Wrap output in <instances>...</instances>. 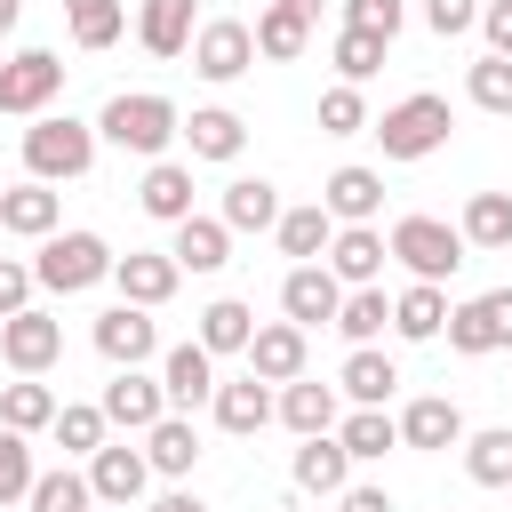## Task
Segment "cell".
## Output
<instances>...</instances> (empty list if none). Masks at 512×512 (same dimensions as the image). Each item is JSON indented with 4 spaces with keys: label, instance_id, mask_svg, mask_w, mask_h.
I'll list each match as a JSON object with an SVG mask.
<instances>
[{
    "label": "cell",
    "instance_id": "obj_1",
    "mask_svg": "<svg viewBox=\"0 0 512 512\" xmlns=\"http://www.w3.org/2000/svg\"><path fill=\"white\" fill-rule=\"evenodd\" d=\"M96 136L104 144H120V152H136V160H160L168 152V136H184V112L160 96V88H120L104 112H96Z\"/></svg>",
    "mask_w": 512,
    "mask_h": 512
},
{
    "label": "cell",
    "instance_id": "obj_2",
    "mask_svg": "<svg viewBox=\"0 0 512 512\" xmlns=\"http://www.w3.org/2000/svg\"><path fill=\"white\" fill-rule=\"evenodd\" d=\"M96 168V120H72V112H40L24 128V176L32 184H72Z\"/></svg>",
    "mask_w": 512,
    "mask_h": 512
},
{
    "label": "cell",
    "instance_id": "obj_3",
    "mask_svg": "<svg viewBox=\"0 0 512 512\" xmlns=\"http://www.w3.org/2000/svg\"><path fill=\"white\" fill-rule=\"evenodd\" d=\"M448 128H456V112H448V96H432V88H416V96H400L384 120H368V136L384 144V160H432V152L448 144Z\"/></svg>",
    "mask_w": 512,
    "mask_h": 512
},
{
    "label": "cell",
    "instance_id": "obj_4",
    "mask_svg": "<svg viewBox=\"0 0 512 512\" xmlns=\"http://www.w3.org/2000/svg\"><path fill=\"white\" fill-rule=\"evenodd\" d=\"M112 248H104V232H56V240H40V256H32V280L48 288V296H80V288H96V280H112Z\"/></svg>",
    "mask_w": 512,
    "mask_h": 512
},
{
    "label": "cell",
    "instance_id": "obj_5",
    "mask_svg": "<svg viewBox=\"0 0 512 512\" xmlns=\"http://www.w3.org/2000/svg\"><path fill=\"white\" fill-rule=\"evenodd\" d=\"M384 240H392V256H400L416 280H432V288L464 264V232H456V224H440V216H400Z\"/></svg>",
    "mask_w": 512,
    "mask_h": 512
},
{
    "label": "cell",
    "instance_id": "obj_6",
    "mask_svg": "<svg viewBox=\"0 0 512 512\" xmlns=\"http://www.w3.org/2000/svg\"><path fill=\"white\" fill-rule=\"evenodd\" d=\"M56 88H64V56L56 48H16L0 64V112L8 120H40L56 104Z\"/></svg>",
    "mask_w": 512,
    "mask_h": 512
},
{
    "label": "cell",
    "instance_id": "obj_7",
    "mask_svg": "<svg viewBox=\"0 0 512 512\" xmlns=\"http://www.w3.org/2000/svg\"><path fill=\"white\" fill-rule=\"evenodd\" d=\"M448 352L480 360V352H512V288H488V296H464L448 312Z\"/></svg>",
    "mask_w": 512,
    "mask_h": 512
},
{
    "label": "cell",
    "instance_id": "obj_8",
    "mask_svg": "<svg viewBox=\"0 0 512 512\" xmlns=\"http://www.w3.org/2000/svg\"><path fill=\"white\" fill-rule=\"evenodd\" d=\"M248 64H256V24H240V16H208V24L192 32V72H200V80L224 88V80H240Z\"/></svg>",
    "mask_w": 512,
    "mask_h": 512
},
{
    "label": "cell",
    "instance_id": "obj_9",
    "mask_svg": "<svg viewBox=\"0 0 512 512\" xmlns=\"http://www.w3.org/2000/svg\"><path fill=\"white\" fill-rule=\"evenodd\" d=\"M56 352H64V320L56 312H16V320H0V360L16 368V376H48L56 368Z\"/></svg>",
    "mask_w": 512,
    "mask_h": 512
},
{
    "label": "cell",
    "instance_id": "obj_10",
    "mask_svg": "<svg viewBox=\"0 0 512 512\" xmlns=\"http://www.w3.org/2000/svg\"><path fill=\"white\" fill-rule=\"evenodd\" d=\"M88 344H96L112 368H144V360L160 352V328H152V312H144V304H112V312H96Z\"/></svg>",
    "mask_w": 512,
    "mask_h": 512
},
{
    "label": "cell",
    "instance_id": "obj_11",
    "mask_svg": "<svg viewBox=\"0 0 512 512\" xmlns=\"http://www.w3.org/2000/svg\"><path fill=\"white\" fill-rule=\"evenodd\" d=\"M104 424H120V432H152L160 416H176L168 408V392H160V376H144V368H112V384H104Z\"/></svg>",
    "mask_w": 512,
    "mask_h": 512
},
{
    "label": "cell",
    "instance_id": "obj_12",
    "mask_svg": "<svg viewBox=\"0 0 512 512\" xmlns=\"http://www.w3.org/2000/svg\"><path fill=\"white\" fill-rule=\"evenodd\" d=\"M88 488H96V504H112V512H136V496L152 488V464H144V448H128V440H104V448L88 456Z\"/></svg>",
    "mask_w": 512,
    "mask_h": 512
},
{
    "label": "cell",
    "instance_id": "obj_13",
    "mask_svg": "<svg viewBox=\"0 0 512 512\" xmlns=\"http://www.w3.org/2000/svg\"><path fill=\"white\" fill-rule=\"evenodd\" d=\"M344 288H376L384 280V264H392V240L376 232V224H336V240H328V256H320Z\"/></svg>",
    "mask_w": 512,
    "mask_h": 512
},
{
    "label": "cell",
    "instance_id": "obj_14",
    "mask_svg": "<svg viewBox=\"0 0 512 512\" xmlns=\"http://www.w3.org/2000/svg\"><path fill=\"white\" fill-rule=\"evenodd\" d=\"M280 312L312 336L320 320H336V312H344V280H336L328 264H288V280H280Z\"/></svg>",
    "mask_w": 512,
    "mask_h": 512
},
{
    "label": "cell",
    "instance_id": "obj_15",
    "mask_svg": "<svg viewBox=\"0 0 512 512\" xmlns=\"http://www.w3.org/2000/svg\"><path fill=\"white\" fill-rule=\"evenodd\" d=\"M160 392H168V408L176 416H192L200 400H216V352L192 336V344H168L160 352Z\"/></svg>",
    "mask_w": 512,
    "mask_h": 512
},
{
    "label": "cell",
    "instance_id": "obj_16",
    "mask_svg": "<svg viewBox=\"0 0 512 512\" xmlns=\"http://www.w3.org/2000/svg\"><path fill=\"white\" fill-rule=\"evenodd\" d=\"M176 256L168 248H128L120 264H112V288H120V304H144V312H160L168 296H176Z\"/></svg>",
    "mask_w": 512,
    "mask_h": 512
},
{
    "label": "cell",
    "instance_id": "obj_17",
    "mask_svg": "<svg viewBox=\"0 0 512 512\" xmlns=\"http://www.w3.org/2000/svg\"><path fill=\"white\" fill-rule=\"evenodd\" d=\"M216 424L232 432V440H248V432H264L272 416H280V392L264 384V376H232V384H216Z\"/></svg>",
    "mask_w": 512,
    "mask_h": 512
},
{
    "label": "cell",
    "instance_id": "obj_18",
    "mask_svg": "<svg viewBox=\"0 0 512 512\" xmlns=\"http://www.w3.org/2000/svg\"><path fill=\"white\" fill-rule=\"evenodd\" d=\"M400 448H424V456L464 448V408H456V400H440V392L408 400V408H400Z\"/></svg>",
    "mask_w": 512,
    "mask_h": 512
},
{
    "label": "cell",
    "instance_id": "obj_19",
    "mask_svg": "<svg viewBox=\"0 0 512 512\" xmlns=\"http://www.w3.org/2000/svg\"><path fill=\"white\" fill-rule=\"evenodd\" d=\"M136 208H144L152 224H168V232H176L184 216H200V208H192V168H184V160H152L144 184H136Z\"/></svg>",
    "mask_w": 512,
    "mask_h": 512
},
{
    "label": "cell",
    "instance_id": "obj_20",
    "mask_svg": "<svg viewBox=\"0 0 512 512\" xmlns=\"http://www.w3.org/2000/svg\"><path fill=\"white\" fill-rule=\"evenodd\" d=\"M320 208H328L336 224H376V216H384V176L352 160V168H336V176L320 184Z\"/></svg>",
    "mask_w": 512,
    "mask_h": 512
},
{
    "label": "cell",
    "instance_id": "obj_21",
    "mask_svg": "<svg viewBox=\"0 0 512 512\" xmlns=\"http://www.w3.org/2000/svg\"><path fill=\"white\" fill-rule=\"evenodd\" d=\"M56 216H64V200H56V184H8L0 192V232H16V240H56Z\"/></svg>",
    "mask_w": 512,
    "mask_h": 512
},
{
    "label": "cell",
    "instance_id": "obj_22",
    "mask_svg": "<svg viewBox=\"0 0 512 512\" xmlns=\"http://www.w3.org/2000/svg\"><path fill=\"white\" fill-rule=\"evenodd\" d=\"M304 328L296 320H264L256 328V344H248V376H264V384H296L304 376Z\"/></svg>",
    "mask_w": 512,
    "mask_h": 512
},
{
    "label": "cell",
    "instance_id": "obj_23",
    "mask_svg": "<svg viewBox=\"0 0 512 512\" xmlns=\"http://www.w3.org/2000/svg\"><path fill=\"white\" fill-rule=\"evenodd\" d=\"M168 256H176V272H224L232 264V224L224 216H184Z\"/></svg>",
    "mask_w": 512,
    "mask_h": 512
},
{
    "label": "cell",
    "instance_id": "obj_24",
    "mask_svg": "<svg viewBox=\"0 0 512 512\" xmlns=\"http://www.w3.org/2000/svg\"><path fill=\"white\" fill-rule=\"evenodd\" d=\"M336 392H344L352 408H384V400L400 392V368H392L376 344H352V352H344V368H336Z\"/></svg>",
    "mask_w": 512,
    "mask_h": 512
},
{
    "label": "cell",
    "instance_id": "obj_25",
    "mask_svg": "<svg viewBox=\"0 0 512 512\" xmlns=\"http://www.w3.org/2000/svg\"><path fill=\"white\" fill-rule=\"evenodd\" d=\"M184 144H192V160H240L248 152V120L232 104H200L184 120Z\"/></svg>",
    "mask_w": 512,
    "mask_h": 512
},
{
    "label": "cell",
    "instance_id": "obj_26",
    "mask_svg": "<svg viewBox=\"0 0 512 512\" xmlns=\"http://www.w3.org/2000/svg\"><path fill=\"white\" fill-rule=\"evenodd\" d=\"M448 296L432 288V280H408L400 296H392V336H408V344H432V336H448Z\"/></svg>",
    "mask_w": 512,
    "mask_h": 512
},
{
    "label": "cell",
    "instance_id": "obj_27",
    "mask_svg": "<svg viewBox=\"0 0 512 512\" xmlns=\"http://www.w3.org/2000/svg\"><path fill=\"white\" fill-rule=\"evenodd\" d=\"M280 424H288L296 440H320V432H336V424H344V416H336V384H312V376L280 384Z\"/></svg>",
    "mask_w": 512,
    "mask_h": 512
},
{
    "label": "cell",
    "instance_id": "obj_28",
    "mask_svg": "<svg viewBox=\"0 0 512 512\" xmlns=\"http://www.w3.org/2000/svg\"><path fill=\"white\" fill-rule=\"evenodd\" d=\"M288 472H296V488H304V496H344V488H352V456H344V440H336V432L304 440Z\"/></svg>",
    "mask_w": 512,
    "mask_h": 512
},
{
    "label": "cell",
    "instance_id": "obj_29",
    "mask_svg": "<svg viewBox=\"0 0 512 512\" xmlns=\"http://www.w3.org/2000/svg\"><path fill=\"white\" fill-rule=\"evenodd\" d=\"M192 0H136V40L152 48V56H184L192 48Z\"/></svg>",
    "mask_w": 512,
    "mask_h": 512
},
{
    "label": "cell",
    "instance_id": "obj_30",
    "mask_svg": "<svg viewBox=\"0 0 512 512\" xmlns=\"http://www.w3.org/2000/svg\"><path fill=\"white\" fill-rule=\"evenodd\" d=\"M216 216H224L232 232H272V224H280L288 208H280V192H272L264 176H232V184H224V208H216Z\"/></svg>",
    "mask_w": 512,
    "mask_h": 512
},
{
    "label": "cell",
    "instance_id": "obj_31",
    "mask_svg": "<svg viewBox=\"0 0 512 512\" xmlns=\"http://www.w3.org/2000/svg\"><path fill=\"white\" fill-rule=\"evenodd\" d=\"M272 240H280V256L320 264V256H328V240H336V216H328L320 200H304V208H288V216L272 224Z\"/></svg>",
    "mask_w": 512,
    "mask_h": 512
},
{
    "label": "cell",
    "instance_id": "obj_32",
    "mask_svg": "<svg viewBox=\"0 0 512 512\" xmlns=\"http://www.w3.org/2000/svg\"><path fill=\"white\" fill-rule=\"evenodd\" d=\"M144 464H152L160 480H184V472L200 464V432H192V416H160V424L144 432Z\"/></svg>",
    "mask_w": 512,
    "mask_h": 512
},
{
    "label": "cell",
    "instance_id": "obj_33",
    "mask_svg": "<svg viewBox=\"0 0 512 512\" xmlns=\"http://www.w3.org/2000/svg\"><path fill=\"white\" fill-rule=\"evenodd\" d=\"M312 48V16L304 8H288V0H272L264 16H256V56H272V64H296Z\"/></svg>",
    "mask_w": 512,
    "mask_h": 512
},
{
    "label": "cell",
    "instance_id": "obj_34",
    "mask_svg": "<svg viewBox=\"0 0 512 512\" xmlns=\"http://www.w3.org/2000/svg\"><path fill=\"white\" fill-rule=\"evenodd\" d=\"M192 336H200L216 360H224V352H248V344H256V312H248L240 296H216V304H200V328H192Z\"/></svg>",
    "mask_w": 512,
    "mask_h": 512
},
{
    "label": "cell",
    "instance_id": "obj_35",
    "mask_svg": "<svg viewBox=\"0 0 512 512\" xmlns=\"http://www.w3.org/2000/svg\"><path fill=\"white\" fill-rule=\"evenodd\" d=\"M56 408H64V400H56L40 376L0 384V424H8V432H24V440H32V432H48V424H56Z\"/></svg>",
    "mask_w": 512,
    "mask_h": 512
},
{
    "label": "cell",
    "instance_id": "obj_36",
    "mask_svg": "<svg viewBox=\"0 0 512 512\" xmlns=\"http://www.w3.org/2000/svg\"><path fill=\"white\" fill-rule=\"evenodd\" d=\"M64 32H72V48L96 56L128 32V0H64Z\"/></svg>",
    "mask_w": 512,
    "mask_h": 512
},
{
    "label": "cell",
    "instance_id": "obj_37",
    "mask_svg": "<svg viewBox=\"0 0 512 512\" xmlns=\"http://www.w3.org/2000/svg\"><path fill=\"white\" fill-rule=\"evenodd\" d=\"M336 440H344L352 464H376L384 448H400V416H392V408H352V416L336 424Z\"/></svg>",
    "mask_w": 512,
    "mask_h": 512
},
{
    "label": "cell",
    "instance_id": "obj_38",
    "mask_svg": "<svg viewBox=\"0 0 512 512\" xmlns=\"http://www.w3.org/2000/svg\"><path fill=\"white\" fill-rule=\"evenodd\" d=\"M456 232H464V248H512V192H472Z\"/></svg>",
    "mask_w": 512,
    "mask_h": 512
},
{
    "label": "cell",
    "instance_id": "obj_39",
    "mask_svg": "<svg viewBox=\"0 0 512 512\" xmlns=\"http://www.w3.org/2000/svg\"><path fill=\"white\" fill-rule=\"evenodd\" d=\"M464 472H472V488H512V424L464 432Z\"/></svg>",
    "mask_w": 512,
    "mask_h": 512
},
{
    "label": "cell",
    "instance_id": "obj_40",
    "mask_svg": "<svg viewBox=\"0 0 512 512\" xmlns=\"http://www.w3.org/2000/svg\"><path fill=\"white\" fill-rule=\"evenodd\" d=\"M48 432H56V448H64V456H96L112 424H104V408H96V400H64Z\"/></svg>",
    "mask_w": 512,
    "mask_h": 512
},
{
    "label": "cell",
    "instance_id": "obj_41",
    "mask_svg": "<svg viewBox=\"0 0 512 512\" xmlns=\"http://www.w3.org/2000/svg\"><path fill=\"white\" fill-rule=\"evenodd\" d=\"M32 512H96V488H88V472H72V464H56V472H40L32 480V496H24Z\"/></svg>",
    "mask_w": 512,
    "mask_h": 512
},
{
    "label": "cell",
    "instance_id": "obj_42",
    "mask_svg": "<svg viewBox=\"0 0 512 512\" xmlns=\"http://www.w3.org/2000/svg\"><path fill=\"white\" fill-rule=\"evenodd\" d=\"M336 328H344V344H376V336L392 328V304H384V288H344V312H336Z\"/></svg>",
    "mask_w": 512,
    "mask_h": 512
},
{
    "label": "cell",
    "instance_id": "obj_43",
    "mask_svg": "<svg viewBox=\"0 0 512 512\" xmlns=\"http://www.w3.org/2000/svg\"><path fill=\"white\" fill-rule=\"evenodd\" d=\"M384 48H392V40H376V32H352V24H344L328 56H336V72H344V88H360V80H376V72H384Z\"/></svg>",
    "mask_w": 512,
    "mask_h": 512
},
{
    "label": "cell",
    "instance_id": "obj_44",
    "mask_svg": "<svg viewBox=\"0 0 512 512\" xmlns=\"http://www.w3.org/2000/svg\"><path fill=\"white\" fill-rule=\"evenodd\" d=\"M464 96H472L480 112H496V120H512V56H480V64L464 72Z\"/></svg>",
    "mask_w": 512,
    "mask_h": 512
},
{
    "label": "cell",
    "instance_id": "obj_45",
    "mask_svg": "<svg viewBox=\"0 0 512 512\" xmlns=\"http://www.w3.org/2000/svg\"><path fill=\"white\" fill-rule=\"evenodd\" d=\"M32 480H40V472H32V440L0 424V512H8V504H24V496H32Z\"/></svg>",
    "mask_w": 512,
    "mask_h": 512
},
{
    "label": "cell",
    "instance_id": "obj_46",
    "mask_svg": "<svg viewBox=\"0 0 512 512\" xmlns=\"http://www.w3.org/2000/svg\"><path fill=\"white\" fill-rule=\"evenodd\" d=\"M360 128H368V96L336 80V88L320 96V136H360Z\"/></svg>",
    "mask_w": 512,
    "mask_h": 512
},
{
    "label": "cell",
    "instance_id": "obj_47",
    "mask_svg": "<svg viewBox=\"0 0 512 512\" xmlns=\"http://www.w3.org/2000/svg\"><path fill=\"white\" fill-rule=\"evenodd\" d=\"M344 24H352V32H376V40H392V32L408 24V8H400V0H344Z\"/></svg>",
    "mask_w": 512,
    "mask_h": 512
},
{
    "label": "cell",
    "instance_id": "obj_48",
    "mask_svg": "<svg viewBox=\"0 0 512 512\" xmlns=\"http://www.w3.org/2000/svg\"><path fill=\"white\" fill-rule=\"evenodd\" d=\"M32 264H16V256H0V320H16V312H32Z\"/></svg>",
    "mask_w": 512,
    "mask_h": 512
},
{
    "label": "cell",
    "instance_id": "obj_49",
    "mask_svg": "<svg viewBox=\"0 0 512 512\" xmlns=\"http://www.w3.org/2000/svg\"><path fill=\"white\" fill-rule=\"evenodd\" d=\"M480 8H488V0H424V24H432L440 40H456V32L480 24Z\"/></svg>",
    "mask_w": 512,
    "mask_h": 512
},
{
    "label": "cell",
    "instance_id": "obj_50",
    "mask_svg": "<svg viewBox=\"0 0 512 512\" xmlns=\"http://www.w3.org/2000/svg\"><path fill=\"white\" fill-rule=\"evenodd\" d=\"M480 32H488V56H512V0H488L480 8Z\"/></svg>",
    "mask_w": 512,
    "mask_h": 512
},
{
    "label": "cell",
    "instance_id": "obj_51",
    "mask_svg": "<svg viewBox=\"0 0 512 512\" xmlns=\"http://www.w3.org/2000/svg\"><path fill=\"white\" fill-rule=\"evenodd\" d=\"M336 512H392V496H384V488H344Z\"/></svg>",
    "mask_w": 512,
    "mask_h": 512
},
{
    "label": "cell",
    "instance_id": "obj_52",
    "mask_svg": "<svg viewBox=\"0 0 512 512\" xmlns=\"http://www.w3.org/2000/svg\"><path fill=\"white\" fill-rule=\"evenodd\" d=\"M144 512H208V504H200V496H192V488H168V496H152V504H144Z\"/></svg>",
    "mask_w": 512,
    "mask_h": 512
},
{
    "label": "cell",
    "instance_id": "obj_53",
    "mask_svg": "<svg viewBox=\"0 0 512 512\" xmlns=\"http://www.w3.org/2000/svg\"><path fill=\"white\" fill-rule=\"evenodd\" d=\"M16 16H24V0H0V32H16Z\"/></svg>",
    "mask_w": 512,
    "mask_h": 512
},
{
    "label": "cell",
    "instance_id": "obj_54",
    "mask_svg": "<svg viewBox=\"0 0 512 512\" xmlns=\"http://www.w3.org/2000/svg\"><path fill=\"white\" fill-rule=\"evenodd\" d=\"M288 8H304V16H320V0H288Z\"/></svg>",
    "mask_w": 512,
    "mask_h": 512
},
{
    "label": "cell",
    "instance_id": "obj_55",
    "mask_svg": "<svg viewBox=\"0 0 512 512\" xmlns=\"http://www.w3.org/2000/svg\"><path fill=\"white\" fill-rule=\"evenodd\" d=\"M104 512H112V504H104Z\"/></svg>",
    "mask_w": 512,
    "mask_h": 512
}]
</instances>
